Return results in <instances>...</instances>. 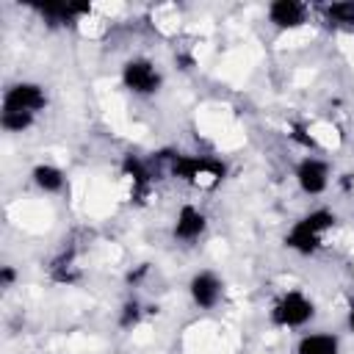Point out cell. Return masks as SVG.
<instances>
[{
  "mask_svg": "<svg viewBox=\"0 0 354 354\" xmlns=\"http://www.w3.org/2000/svg\"><path fill=\"white\" fill-rule=\"evenodd\" d=\"M332 227H335V213L332 210H326V207L310 210L307 216H301L290 227V232L285 235V243H288V249H293L299 254H310V252H315L321 246L324 235Z\"/></svg>",
  "mask_w": 354,
  "mask_h": 354,
  "instance_id": "obj_1",
  "label": "cell"
},
{
  "mask_svg": "<svg viewBox=\"0 0 354 354\" xmlns=\"http://www.w3.org/2000/svg\"><path fill=\"white\" fill-rule=\"evenodd\" d=\"M169 169L183 183H188L194 188H205V191L216 188L224 180V163H218L213 158H194V155L174 152L171 160H169Z\"/></svg>",
  "mask_w": 354,
  "mask_h": 354,
  "instance_id": "obj_2",
  "label": "cell"
},
{
  "mask_svg": "<svg viewBox=\"0 0 354 354\" xmlns=\"http://www.w3.org/2000/svg\"><path fill=\"white\" fill-rule=\"evenodd\" d=\"M315 315V304L313 299H307L301 290H288L282 293L274 307H271V321L277 326H285V329H296V326H304L310 318Z\"/></svg>",
  "mask_w": 354,
  "mask_h": 354,
  "instance_id": "obj_3",
  "label": "cell"
},
{
  "mask_svg": "<svg viewBox=\"0 0 354 354\" xmlns=\"http://www.w3.org/2000/svg\"><path fill=\"white\" fill-rule=\"evenodd\" d=\"M122 83L124 88H130L133 94H141V97H149L160 88L163 77L158 72V66L147 58H133L122 66Z\"/></svg>",
  "mask_w": 354,
  "mask_h": 354,
  "instance_id": "obj_4",
  "label": "cell"
},
{
  "mask_svg": "<svg viewBox=\"0 0 354 354\" xmlns=\"http://www.w3.org/2000/svg\"><path fill=\"white\" fill-rule=\"evenodd\" d=\"M47 105V94L39 83H14L6 97H3V111H19V113H33Z\"/></svg>",
  "mask_w": 354,
  "mask_h": 354,
  "instance_id": "obj_5",
  "label": "cell"
},
{
  "mask_svg": "<svg viewBox=\"0 0 354 354\" xmlns=\"http://www.w3.org/2000/svg\"><path fill=\"white\" fill-rule=\"evenodd\" d=\"M296 183L304 194L315 196V194H324L326 185H329V166L321 160V158H313L307 155L299 166H296Z\"/></svg>",
  "mask_w": 354,
  "mask_h": 354,
  "instance_id": "obj_6",
  "label": "cell"
},
{
  "mask_svg": "<svg viewBox=\"0 0 354 354\" xmlns=\"http://www.w3.org/2000/svg\"><path fill=\"white\" fill-rule=\"evenodd\" d=\"M188 293H191V299H194L196 307L210 310V307H216L218 299H221V279H218L213 271H199V274L191 277Z\"/></svg>",
  "mask_w": 354,
  "mask_h": 354,
  "instance_id": "obj_7",
  "label": "cell"
},
{
  "mask_svg": "<svg viewBox=\"0 0 354 354\" xmlns=\"http://www.w3.org/2000/svg\"><path fill=\"white\" fill-rule=\"evenodd\" d=\"M207 221H205V213L194 205H183L177 218H174V238L180 241H196L202 232H205Z\"/></svg>",
  "mask_w": 354,
  "mask_h": 354,
  "instance_id": "obj_8",
  "label": "cell"
},
{
  "mask_svg": "<svg viewBox=\"0 0 354 354\" xmlns=\"http://www.w3.org/2000/svg\"><path fill=\"white\" fill-rule=\"evenodd\" d=\"M268 19L277 28H299L307 19V8L296 0H277L268 6Z\"/></svg>",
  "mask_w": 354,
  "mask_h": 354,
  "instance_id": "obj_9",
  "label": "cell"
},
{
  "mask_svg": "<svg viewBox=\"0 0 354 354\" xmlns=\"http://www.w3.org/2000/svg\"><path fill=\"white\" fill-rule=\"evenodd\" d=\"M299 354H340V343L335 335H326V332H313V335H304L296 346Z\"/></svg>",
  "mask_w": 354,
  "mask_h": 354,
  "instance_id": "obj_10",
  "label": "cell"
},
{
  "mask_svg": "<svg viewBox=\"0 0 354 354\" xmlns=\"http://www.w3.org/2000/svg\"><path fill=\"white\" fill-rule=\"evenodd\" d=\"M30 177H33L36 188L44 191V194H55V191L64 188V171H61L58 166H53V163H39V166H33Z\"/></svg>",
  "mask_w": 354,
  "mask_h": 354,
  "instance_id": "obj_11",
  "label": "cell"
},
{
  "mask_svg": "<svg viewBox=\"0 0 354 354\" xmlns=\"http://www.w3.org/2000/svg\"><path fill=\"white\" fill-rule=\"evenodd\" d=\"M326 19L332 25H343V28H354V0H343V3H332L324 8Z\"/></svg>",
  "mask_w": 354,
  "mask_h": 354,
  "instance_id": "obj_12",
  "label": "cell"
},
{
  "mask_svg": "<svg viewBox=\"0 0 354 354\" xmlns=\"http://www.w3.org/2000/svg\"><path fill=\"white\" fill-rule=\"evenodd\" d=\"M0 124H3V130H8V133H22V130H28V127L33 124V113L3 111V116H0Z\"/></svg>",
  "mask_w": 354,
  "mask_h": 354,
  "instance_id": "obj_13",
  "label": "cell"
},
{
  "mask_svg": "<svg viewBox=\"0 0 354 354\" xmlns=\"http://www.w3.org/2000/svg\"><path fill=\"white\" fill-rule=\"evenodd\" d=\"M138 318H141V304H138L136 299L124 301V304H122V313H119V326L130 329V326H136V324H138Z\"/></svg>",
  "mask_w": 354,
  "mask_h": 354,
  "instance_id": "obj_14",
  "label": "cell"
},
{
  "mask_svg": "<svg viewBox=\"0 0 354 354\" xmlns=\"http://www.w3.org/2000/svg\"><path fill=\"white\" fill-rule=\"evenodd\" d=\"M14 277H17V274H14L11 266H3V268H0V285H3V288H8V285L14 282Z\"/></svg>",
  "mask_w": 354,
  "mask_h": 354,
  "instance_id": "obj_15",
  "label": "cell"
},
{
  "mask_svg": "<svg viewBox=\"0 0 354 354\" xmlns=\"http://www.w3.org/2000/svg\"><path fill=\"white\" fill-rule=\"evenodd\" d=\"M348 329L354 332V301L348 304Z\"/></svg>",
  "mask_w": 354,
  "mask_h": 354,
  "instance_id": "obj_16",
  "label": "cell"
}]
</instances>
